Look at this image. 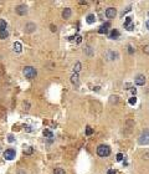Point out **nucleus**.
<instances>
[{"label": "nucleus", "mask_w": 149, "mask_h": 174, "mask_svg": "<svg viewBox=\"0 0 149 174\" xmlns=\"http://www.w3.org/2000/svg\"><path fill=\"white\" fill-rule=\"evenodd\" d=\"M97 154L100 155V157H103V158H104V157H108V155L111 154V148L106 144L98 145V148H97Z\"/></svg>", "instance_id": "nucleus-1"}, {"label": "nucleus", "mask_w": 149, "mask_h": 174, "mask_svg": "<svg viewBox=\"0 0 149 174\" xmlns=\"http://www.w3.org/2000/svg\"><path fill=\"white\" fill-rule=\"evenodd\" d=\"M24 75H25V77L26 78L32 80V78L36 77L37 71H36V68L32 67V66H26V67L24 68Z\"/></svg>", "instance_id": "nucleus-2"}, {"label": "nucleus", "mask_w": 149, "mask_h": 174, "mask_svg": "<svg viewBox=\"0 0 149 174\" xmlns=\"http://www.w3.org/2000/svg\"><path fill=\"white\" fill-rule=\"evenodd\" d=\"M138 143L142 145L149 144V129H144V132L140 134L139 139H138Z\"/></svg>", "instance_id": "nucleus-3"}, {"label": "nucleus", "mask_w": 149, "mask_h": 174, "mask_svg": "<svg viewBox=\"0 0 149 174\" xmlns=\"http://www.w3.org/2000/svg\"><path fill=\"white\" fill-rule=\"evenodd\" d=\"M15 149H13V148H9V149H6L5 152H4V158L6 159V160H13L14 158H15Z\"/></svg>", "instance_id": "nucleus-4"}, {"label": "nucleus", "mask_w": 149, "mask_h": 174, "mask_svg": "<svg viewBox=\"0 0 149 174\" xmlns=\"http://www.w3.org/2000/svg\"><path fill=\"white\" fill-rule=\"evenodd\" d=\"M15 11H16V14L18 15H21V16H24V15H26L28 14V8L25 6V5H19L15 8Z\"/></svg>", "instance_id": "nucleus-5"}, {"label": "nucleus", "mask_w": 149, "mask_h": 174, "mask_svg": "<svg viewBox=\"0 0 149 174\" xmlns=\"http://www.w3.org/2000/svg\"><path fill=\"white\" fill-rule=\"evenodd\" d=\"M145 76L144 75H138L137 77L134 78V82H135V85L137 86H144L145 85Z\"/></svg>", "instance_id": "nucleus-6"}, {"label": "nucleus", "mask_w": 149, "mask_h": 174, "mask_svg": "<svg viewBox=\"0 0 149 174\" xmlns=\"http://www.w3.org/2000/svg\"><path fill=\"white\" fill-rule=\"evenodd\" d=\"M116 15H117V10L114 9V8H108V9H106V16H107L108 19H113Z\"/></svg>", "instance_id": "nucleus-7"}, {"label": "nucleus", "mask_w": 149, "mask_h": 174, "mask_svg": "<svg viewBox=\"0 0 149 174\" xmlns=\"http://www.w3.org/2000/svg\"><path fill=\"white\" fill-rule=\"evenodd\" d=\"M35 29H36V25L32 24V22H29V24H26V26H25V30H26V32H29V34L34 32Z\"/></svg>", "instance_id": "nucleus-8"}, {"label": "nucleus", "mask_w": 149, "mask_h": 174, "mask_svg": "<svg viewBox=\"0 0 149 174\" xmlns=\"http://www.w3.org/2000/svg\"><path fill=\"white\" fill-rule=\"evenodd\" d=\"M109 26H111V24H109V22H106L104 25H102V26L98 29V32H100V34H107V32H108V28H109Z\"/></svg>", "instance_id": "nucleus-9"}, {"label": "nucleus", "mask_w": 149, "mask_h": 174, "mask_svg": "<svg viewBox=\"0 0 149 174\" xmlns=\"http://www.w3.org/2000/svg\"><path fill=\"white\" fill-rule=\"evenodd\" d=\"M119 38V31L117 29H113L111 31V34H109V39H112V40H117Z\"/></svg>", "instance_id": "nucleus-10"}, {"label": "nucleus", "mask_w": 149, "mask_h": 174, "mask_svg": "<svg viewBox=\"0 0 149 174\" xmlns=\"http://www.w3.org/2000/svg\"><path fill=\"white\" fill-rule=\"evenodd\" d=\"M71 82L76 85V86H78L80 85V77H78V75L77 73H73L72 76H71Z\"/></svg>", "instance_id": "nucleus-11"}, {"label": "nucleus", "mask_w": 149, "mask_h": 174, "mask_svg": "<svg viewBox=\"0 0 149 174\" xmlns=\"http://www.w3.org/2000/svg\"><path fill=\"white\" fill-rule=\"evenodd\" d=\"M71 14H72L71 9H70V8H66V9L62 11V18H64V19H68V18L71 16Z\"/></svg>", "instance_id": "nucleus-12"}, {"label": "nucleus", "mask_w": 149, "mask_h": 174, "mask_svg": "<svg viewBox=\"0 0 149 174\" xmlns=\"http://www.w3.org/2000/svg\"><path fill=\"white\" fill-rule=\"evenodd\" d=\"M21 50H22V45H21L19 41L14 42V51H15V52H21Z\"/></svg>", "instance_id": "nucleus-13"}, {"label": "nucleus", "mask_w": 149, "mask_h": 174, "mask_svg": "<svg viewBox=\"0 0 149 174\" xmlns=\"http://www.w3.org/2000/svg\"><path fill=\"white\" fill-rule=\"evenodd\" d=\"M42 133H44V135H45L46 138H50V139H52V138H54V133H52L50 129H44V132H42Z\"/></svg>", "instance_id": "nucleus-14"}, {"label": "nucleus", "mask_w": 149, "mask_h": 174, "mask_svg": "<svg viewBox=\"0 0 149 174\" xmlns=\"http://www.w3.org/2000/svg\"><path fill=\"white\" fill-rule=\"evenodd\" d=\"M86 21H87V24H90V25H91V24H93V22L96 21V16H94L93 14H90V15L87 16Z\"/></svg>", "instance_id": "nucleus-15"}, {"label": "nucleus", "mask_w": 149, "mask_h": 174, "mask_svg": "<svg viewBox=\"0 0 149 174\" xmlns=\"http://www.w3.org/2000/svg\"><path fill=\"white\" fill-rule=\"evenodd\" d=\"M9 38V32H8V30H3V31H0V39L1 40H5Z\"/></svg>", "instance_id": "nucleus-16"}, {"label": "nucleus", "mask_w": 149, "mask_h": 174, "mask_svg": "<svg viewBox=\"0 0 149 174\" xmlns=\"http://www.w3.org/2000/svg\"><path fill=\"white\" fill-rule=\"evenodd\" d=\"M81 67H82L81 62H76V65H74V67H73V73H78L81 71Z\"/></svg>", "instance_id": "nucleus-17"}, {"label": "nucleus", "mask_w": 149, "mask_h": 174, "mask_svg": "<svg viewBox=\"0 0 149 174\" xmlns=\"http://www.w3.org/2000/svg\"><path fill=\"white\" fill-rule=\"evenodd\" d=\"M133 24V21H132V18L130 16H128V18H126V20H124V29H127L129 25H132Z\"/></svg>", "instance_id": "nucleus-18"}, {"label": "nucleus", "mask_w": 149, "mask_h": 174, "mask_svg": "<svg viewBox=\"0 0 149 174\" xmlns=\"http://www.w3.org/2000/svg\"><path fill=\"white\" fill-rule=\"evenodd\" d=\"M6 21L4 19H0V31H3V30H6Z\"/></svg>", "instance_id": "nucleus-19"}, {"label": "nucleus", "mask_w": 149, "mask_h": 174, "mask_svg": "<svg viewBox=\"0 0 149 174\" xmlns=\"http://www.w3.org/2000/svg\"><path fill=\"white\" fill-rule=\"evenodd\" d=\"M34 153V148L32 147H28L25 151H24V154L25 155H30V154H32Z\"/></svg>", "instance_id": "nucleus-20"}, {"label": "nucleus", "mask_w": 149, "mask_h": 174, "mask_svg": "<svg viewBox=\"0 0 149 174\" xmlns=\"http://www.w3.org/2000/svg\"><path fill=\"white\" fill-rule=\"evenodd\" d=\"M128 102H129V105H132V106H134V105L137 103V97H135V96L130 97V98H129V101H128Z\"/></svg>", "instance_id": "nucleus-21"}, {"label": "nucleus", "mask_w": 149, "mask_h": 174, "mask_svg": "<svg viewBox=\"0 0 149 174\" xmlns=\"http://www.w3.org/2000/svg\"><path fill=\"white\" fill-rule=\"evenodd\" d=\"M54 174H66V173L62 168H56L55 170H54Z\"/></svg>", "instance_id": "nucleus-22"}, {"label": "nucleus", "mask_w": 149, "mask_h": 174, "mask_svg": "<svg viewBox=\"0 0 149 174\" xmlns=\"http://www.w3.org/2000/svg\"><path fill=\"white\" fill-rule=\"evenodd\" d=\"M109 55H111V60H116V58L118 57V54H117V52H113V51L109 52Z\"/></svg>", "instance_id": "nucleus-23"}, {"label": "nucleus", "mask_w": 149, "mask_h": 174, "mask_svg": "<svg viewBox=\"0 0 149 174\" xmlns=\"http://www.w3.org/2000/svg\"><path fill=\"white\" fill-rule=\"evenodd\" d=\"M93 133V129L91 128V127H87L86 128V135H91Z\"/></svg>", "instance_id": "nucleus-24"}, {"label": "nucleus", "mask_w": 149, "mask_h": 174, "mask_svg": "<svg viewBox=\"0 0 149 174\" xmlns=\"http://www.w3.org/2000/svg\"><path fill=\"white\" fill-rule=\"evenodd\" d=\"M116 159H117L118 162H122V160H123V154H122V153H118V154L116 155Z\"/></svg>", "instance_id": "nucleus-25"}, {"label": "nucleus", "mask_w": 149, "mask_h": 174, "mask_svg": "<svg viewBox=\"0 0 149 174\" xmlns=\"http://www.w3.org/2000/svg\"><path fill=\"white\" fill-rule=\"evenodd\" d=\"M14 141H15L14 135H13V134H9V135H8V142H9V143H13Z\"/></svg>", "instance_id": "nucleus-26"}, {"label": "nucleus", "mask_w": 149, "mask_h": 174, "mask_svg": "<svg viewBox=\"0 0 149 174\" xmlns=\"http://www.w3.org/2000/svg\"><path fill=\"white\" fill-rule=\"evenodd\" d=\"M117 101H118V97L117 96H111V102H114V103H116Z\"/></svg>", "instance_id": "nucleus-27"}, {"label": "nucleus", "mask_w": 149, "mask_h": 174, "mask_svg": "<svg viewBox=\"0 0 149 174\" xmlns=\"http://www.w3.org/2000/svg\"><path fill=\"white\" fill-rule=\"evenodd\" d=\"M130 10H132V8H130V6H128L127 9H126V10H124V11H123V13H122V15H124V14H127V13H129Z\"/></svg>", "instance_id": "nucleus-28"}, {"label": "nucleus", "mask_w": 149, "mask_h": 174, "mask_svg": "<svg viewBox=\"0 0 149 174\" xmlns=\"http://www.w3.org/2000/svg\"><path fill=\"white\" fill-rule=\"evenodd\" d=\"M127 30H128V31H132V30H134V24H132V25H129V26L127 28Z\"/></svg>", "instance_id": "nucleus-29"}, {"label": "nucleus", "mask_w": 149, "mask_h": 174, "mask_svg": "<svg viewBox=\"0 0 149 174\" xmlns=\"http://www.w3.org/2000/svg\"><path fill=\"white\" fill-rule=\"evenodd\" d=\"M107 174H116V170H114V169H109V170L107 172Z\"/></svg>", "instance_id": "nucleus-30"}, {"label": "nucleus", "mask_w": 149, "mask_h": 174, "mask_svg": "<svg viewBox=\"0 0 149 174\" xmlns=\"http://www.w3.org/2000/svg\"><path fill=\"white\" fill-rule=\"evenodd\" d=\"M128 52H129V54H133V52H134V50H133V47H132V46H129V47H128Z\"/></svg>", "instance_id": "nucleus-31"}, {"label": "nucleus", "mask_w": 149, "mask_h": 174, "mask_svg": "<svg viewBox=\"0 0 149 174\" xmlns=\"http://www.w3.org/2000/svg\"><path fill=\"white\" fill-rule=\"evenodd\" d=\"M130 92H132V95H134V96H135V93H137V90H135V88H132V90H130Z\"/></svg>", "instance_id": "nucleus-32"}, {"label": "nucleus", "mask_w": 149, "mask_h": 174, "mask_svg": "<svg viewBox=\"0 0 149 174\" xmlns=\"http://www.w3.org/2000/svg\"><path fill=\"white\" fill-rule=\"evenodd\" d=\"M25 129H26V132H31V127L30 126H25Z\"/></svg>", "instance_id": "nucleus-33"}, {"label": "nucleus", "mask_w": 149, "mask_h": 174, "mask_svg": "<svg viewBox=\"0 0 149 174\" xmlns=\"http://www.w3.org/2000/svg\"><path fill=\"white\" fill-rule=\"evenodd\" d=\"M144 52H145V54H149V46H148V47H145V50H144Z\"/></svg>", "instance_id": "nucleus-34"}, {"label": "nucleus", "mask_w": 149, "mask_h": 174, "mask_svg": "<svg viewBox=\"0 0 149 174\" xmlns=\"http://www.w3.org/2000/svg\"><path fill=\"white\" fill-rule=\"evenodd\" d=\"M145 28H147V29L149 30V20H148V21H147V22H145Z\"/></svg>", "instance_id": "nucleus-35"}, {"label": "nucleus", "mask_w": 149, "mask_h": 174, "mask_svg": "<svg viewBox=\"0 0 149 174\" xmlns=\"http://www.w3.org/2000/svg\"><path fill=\"white\" fill-rule=\"evenodd\" d=\"M18 174H26V173H25L24 170H19V172H18Z\"/></svg>", "instance_id": "nucleus-36"}, {"label": "nucleus", "mask_w": 149, "mask_h": 174, "mask_svg": "<svg viewBox=\"0 0 149 174\" xmlns=\"http://www.w3.org/2000/svg\"><path fill=\"white\" fill-rule=\"evenodd\" d=\"M51 31H56V28H54L52 25H51Z\"/></svg>", "instance_id": "nucleus-37"}, {"label": "nucleus", "mask_w": 149, "mask_h": 174, "mask_svg": "<svg viewBox=\"0 0 149 174\" xmlns=\"http://www.w3.org/2000/svg\"><path fill=\"white\" fill-rule=\"evenodd\" d=\"M148 18H149V13H148Z\"/></svg>", "instance_id": "nucleus-38"}]
</instances>
